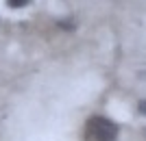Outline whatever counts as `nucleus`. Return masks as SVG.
<instances>
[{
  "label": "nucleus",
  "instance_id": "3",
  "mask_svg": "<svg viewBox=\"0 0 146 141\" xmlns=\"http://www.w3.org/2000/svg\"><path fill=\"white\" fill-rule=\"evenodd\" d=\"M140 109H142V113H146V102H142V104H140Z\"/></svg>",
  "mask_w": 146,
  "mask_h": 141
},
{
  "label": "nucleus",
  "instance_id": "2",
  "mask_svg": "<svg viewBox=\"0 0 146 141\" xmlns=\"http://www.w3.org/2000/svg\"><path fill=\"white\" fill-rule=\"evenodd\" d=\"M31 0H7V5L9 7H13V9H20V7H24V5H29Z\"/></svg>",
  "mask_w": 146,
  "mask_h": 141
},
{
  "label": "nucleus",
  "instance_id": "1",
  "mask_svg": "<svg viewBox=\"0 0 146 141\" xmlns=\"http://www.w3.org/2000/svg\"><path fill=\"white\" fill-rule=\"evenodd\" d=\"M87 137L92 141H116L118 124H113L107 117H92L87 122Z\"/></svg>",
  "mask_w": 146,
  "mask_h": 141
}]
</instances>
